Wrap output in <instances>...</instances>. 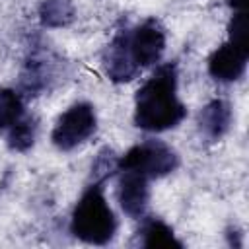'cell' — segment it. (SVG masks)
Segmentation results:
<instances>
[{
  "instance_id": "30bf717a",
  "label": "cell",
  "mask_w": 249,
  "mask_h": 249,
  "mask_svg": "<svg viewBox=\"0 0 249 249\" xmlns=\"http://www.w3.org/2000/svg\"><path fill=\"white\" fill-rule=\"evenodd\" d=\"M138 243L142 247H183V243L173 233V228L160 218H140Z\"/></svg>"
},
{
  "instance_id": "7c38bea8",
  "label": "cell",
  "mask_w": 249,
  "mask_h": 249,
  "mask_svg": "<svg viewBox=\"0 0 249 249\" xmlns=\"http://www.w3.org/2000/svg\"><path fill=\"white\" fill-rule=\"evenodd\" d=\"M39 19L45 27H64L74 19L72 0H41Z\"/></svg>"
},
{
  "instance_id": "5b68a950",
  "label": "cell",
  "mask_w": 249,
  "mask_h": 249,
  "mask_svg": "<svg viewBox=\"0 0 249 249\" xmlns=\"http://www.w3.org/2000/svg\"><path fill=\"white\" fill-rule=\"evenodd\" d=\"M124 37L130 58L138 70L154 66L161 60L165 51V29L156 18H150L132 29H124Z\"/></svg>"
},
{
  "instance_id": "277c9868",
  "label": "cell",
  "mask_w": 249,
  "mask_h": 249,
  "mask_svg": "<svg viewBox=\"0 0 249 249\" xmlns=\"http://www.w3.org/2000/svg\"><path fill=\"white\" fill-rule=\"evenodd\" d=\"M97 128V115L91 103L78 101L70 105L54 123L51 132L53 144L60 152H70L84 144Z\"/></svg>"
},
{
  "instance_id": "6da1fadb",
  "label": "cell",
  "mask_w": 249,
  "mask_h": 249,
  "mask_svg": "<svg viewBox=\"0 0 249 249\" xmlns=\"http://www.w3.org/2000/svg\"><path fill=\"white\" fill-rule=\"evenodd\" d=\"M187 117L177 95V64L165 62L140 86L134 97V124L146 132L175 128Z\"/></svg>"
},
{
  "instance_id": "ba28073f",
  "label": "cell",
  "mask_w": 249,
  "mask_h": 249,
  "mask_svg": "<svg viewBox=\"0 0 249 249\" xmlns=\"http://www.w3.org/2000/svg\"><path fill=\"white\" fill-rule=\"evenodd\" d=\"M101 64H103L105 76H107L111 82H115V84L130 82V80L140 72V70L134 66L132 58H130V53H128V47H126L124 29H121V31L113 37V41L105 47Z\"/></svg>"
},
{
  "instance_id": "9c48e42d",
  "label": "cell",
  "mask_w": 249,
  "mask_h": 249,
  "mask_svg": "<svg viewBox=\"0 0 249 249\" xmlns=\"http://www.w3.org/2000/svg\"><path fill=\"white\" fill-rule=\"evenodd\" d=\"M230 126H231V107L228 101L212 99L210 103H206L200 109L198 128L206 140H210V142L220 140L230 130Z\"/></svg>"
},
{
  "instance_id": "52a82bcc",
  "label": "cell",
  "mask_w": 249,
  "mask_h": 249,
  "mask_svg": "<svg viewBox=\"0 0 249 249\" xmlns=\"http://www.w3.org/2000/svg\"><path fill=\"white\" fill-rule=\"evenodd\" d=\"M249 47H239L231 41L220 45L208 58V74L222 84L239 80L247 68Z\"/></svg>"
},
{
  "instance_id": "3957f363",
  "label": "cell",
  "mask_w": 249,
  "mask_h": 249,
  "mask_svg": "<svg viewBox=\"0 0 249 249\" xmlns=\"http://www.w3.org/2000/svg\"><path fill=\"white\" fill-rule=\"evenodd\" d=\"M179 165L177 152L161 142V140H144L140 144H134L130 150H126L123 156H119V169H134L148 177L150 181L161 179L169 173H173Z\"/></svg>"
},
{
  "instance_id": "7a4b0ae2",
  "label": "cell",
  "mask_w": 249,
  "mask_h": 249,
  "mask_svg": "<svg viewBox=\"0 0 249 249\" xmlns=\"http://www.w3.org/2000/svg\"><path fill=\"white\" fill-rule=\"evenodd\" d=\"M119 222L109 206L103 183L89 181L70 216V233L89 245H105L117 233Z\"/></svg>"
},
{
  "instance_id": "8fae6325",
  "label": "cell",
  "mask_w": 249,
  "mask_h": 249,
  "mask_svg": "<svg viewBox=\"0 0 249 249\" xmlns=\"http://www.w3.org/2000/svg\"><path fill=\"white\" fill-rule=\"evenodd\" d=\"M25 117L23 95L18 89H0V132H8Z\"/></svg>"
},
{
  "instance_id": "4fadbf2b",
  "label": "cell",
  "mask_w": 249,
  "mask_h": 249,
  "mask_svg": "<svg viewBox=\"0 0 249 249\" xmlns=\"http://www.w3.org/2000/svg\"><path fill=\"white\" fill-rule=\"evenodd\" d=\"M37 136V123L31 117H23L16 126L6 132V142L14 152H27Z\"/></svg>"
},
{
  "instance_id": "8992f818",
  "label": "cell",
  "mask_w": 249,
  "mask_h": 249,
  "mask_svg": "<svg viewBox=\"0 0 249 249\" xmlns=\"http://www.w3.org/2000/svg\"><path fill=\"white\" fill-rule=\"evenodd\" d=\"M115 175L117 202L121 210L132 220L144 218L150 202V179L134 169H119Z\"/></svg>"
},
{
  "instance_id": "5bb4252c",
  "label": "cell",
  "mask_w": 249,
  "mask_h": 249,
  "mask_svg": "<svg viewBox=\"0 0 249 249\" xmlns=\"http://www.w3.org/2000/svg\"><path fill=\"white\" fill-rule=\"evenodd\" d=\"M117 165H119V156H115L111 148H103L91 163V181L105 183L109 177L117 173Z\"/></svg>"
}]
</instances>
